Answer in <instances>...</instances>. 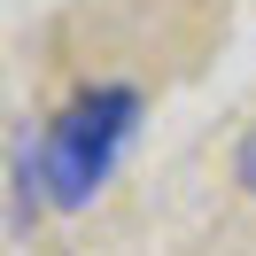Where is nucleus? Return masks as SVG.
I'll return each instance as SVG.
<instances>
[{
  "label": "nucleus",
  "instance_id": "2",
  "mask_svg": "<svg viewBox=\"0 0 256 256\" xmlns=\"http://www.w3.org/2000/svg\"><path fill=\"white\" fill-rule=\"evenodd\" d=\"M233 178L248 186V202H256V124L240 132V148H233Z\"/></svg>",
  "mask_w": 256,
  "mask_h": 256
},
{
  "label": "nucleus",
  "instance_id": "1",
  "mask_svg": "<svg viewBox=\"0 0 256 256\" xmlns=\"http://www.w3.org/2000/svg\"><path fill=\"white\" fill-rule=\"evenodd\" d=\"M132 124H140V94L101 86V94L70 101V109L47 124V140H39V148H16V171L39 178L54 210H86L101 186H109L116 156L132 148Z\"/></svg>",
  "mask_w": 256,
  "mask_h": 256
}]
</instances>
